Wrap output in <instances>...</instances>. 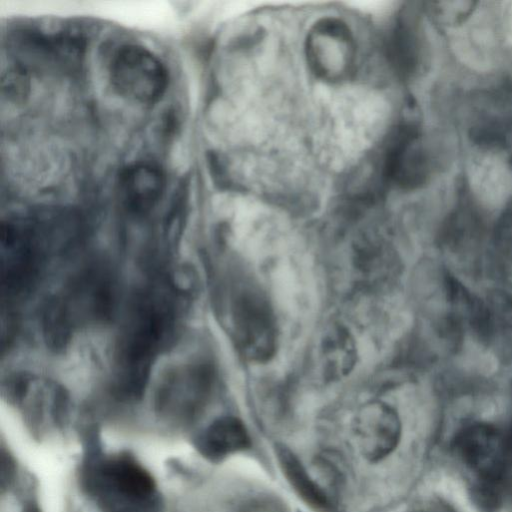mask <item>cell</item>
<instances>
[{"mask_svg": "<svg viewBox=\"0 0 512 512\" xmlns=\"http://www.w3.org/2000/svg\"><path fill=\"white\" fill-rule=\"evenodd\" d=\"M452 448L475 476L472 495L485 505H502L511 485L512 428L472 423L456 433Z\"/></svg>", "mask_w": 512, "mask_h": 512, "instance_id": "obj_1", "label": "cell"}, {"mask_svg": "<svg viewBox=\"0 0 512 512\" xmlns=\"http://www.w3.org/2000/svg\"><path fill=\"white\" fill-rule=\"evenodd\" d=\"M167 305L159 299L147 298L136 309L120 345L119 365L123 391L138 395L150 364L168 328Z\"/></svg>", "mask_w": 512, "mask_h": 512, "instance_id": "obj_2", "label": "cell"}, {"mask_svg": "<svg viewBox=\"0 0 512 512\" xmlns=\"http://www.w3.org/2000/svg\"><path fill=\"white\" fill-rule=\"evenodd\" d=\"M110 80L126 99L140 104L159 101L168 86V72L161 60L138 45L122 47L110 66Z\"/></svg>", "mask_w": 512, "mask_h": 512, "instance_id": "obj_3", "label": "cell"}, {"mask_svg": "<svg viewBox=\"0 0 512 512\" xmlns=\"http://www.w3.org/2000/svg\"><path fill=\"white\" fill-rule=\"evenodd\" d=\"M232 324L236 343L246 358L264 362L273 356L277 339L274 318L257 291L248 288L236 296Z\"/></svg>", "mask_w": 512, "mask_h": 512, "instance_id": "obj_4", "label": "cell"}, {"mask_svg": "<svg viewBox=\"0 0 512 512\" xmlns=\"http://www.w3.org/2000/svg\"><path fill=\"white\" fill-rule=\"evenodd\" d=\"M430 170V158L417 127L404 124L397 128L385 152L383 181L403 189H415L426 183Z\"/></svg>", "mask_w": 512, "mask_h": 512, "instance_id": "obj_5", "label": "cell"}, {"mask_svg": "<svg viewBox=\"0 0 512 512\" xmlns=\"http://www.w3.org/2000/svg\"><path fill=\"white\" fill-rule=\"evenodd\" d=\"M352 429L360 453L370 461L389 455L401 436V423L396 411L380 401L363 405L353 419Z\"/></svg>", "mask_w": 512, "mask_h": 512, "instance_id": "obj_6", "label": "cell"}, {"mask_svg": "<svg viewBox=\"0 0 512 512\" xmlns=\"http://www.w3.org/2000/svg\"><path fill=\"white\" fill-rule=\"evenodd\" d=\"M96 480L130 502L145 501L155 490L150 474L128 457H116L102 463L97 469Z\"/></svg>", "mask_w": 512, "mask_h": 512, "instance_id": "obj_7", "label": "cell"}, {"mask_svg": "<svg viewBox=\"0 0 512 512\" xmlns=\"http://www.w3.org/2000/svg\"><path fill=\"white\" fill-rule=\"evenodd\" d=\"M164 187L162 171L148 163L128 166L121 172L118 181L122 202L137 213L150 210L161 198Z\"/></svg>", "mask_w": 512, "mask_h": 512, "instance_id": "obj_8", "label": "cell"}, {"mask_svg": "<svg viewBox=\"0 0 512 512\" xmlns=\"http://www.w3.org/2000/svg\"><path fill=\"white\" fill-rule=\"evenodd\" d=\"M386 51L389 63L401 78H410L419 69L421 40L413 20L400 16L388 33Z\"/></svg>", "mask_w": 512, "mask_h": 512, "instance_id": "obj_9", "label": "cell"}, {"mask_svg": "<svg viewBox=\"0 0 512 512\" xmlns=\"http://www.w3.org/2000/svg\"><path fill=\"white\" fill-rule=\"evenodd\" d=\"M250 438L244 424L237 418L225 416L215 420L199 440V450L206 457L217 460L244 450Z\"/></svg>", "mask_w": 512, "mask_h": 512, "instance_id": "obj_10", "label": "cell"}, {"mask_svg": "<svg viewBox=\"0 0 512 512\" xmlns=\"http://www.w3.org/2000/svg\"><path fill=\"white\" fill-rule=\"evenodd\" d=\"M321 357L329 379L347 375L356 361V349L349 332L339 325L331 326L323 335Z\"/></svg>", "mask_w": 512, "mask_h": 512, "instance_id": "obj_11", "label": "cell"}, {"mask_svg": "<svg viewBox=\"0 0 512 512\" xmlns=\"http://www.w3.org/2000/svg\"><path fill=\"white\" fill-rule=\"evenodd\" d=\"M277 457L285 477L297 494L310 506L327 509L329 500L326 493L311 478L297 457L284 447L277 450Z\"/></svg>", "mask_w": 512, "mask_h": 512, "instance_id": "obj_12", "label": "cell"}, {"mask_svg": "<svg viewBox=\"0 0 512 512\" xmlns=\"http://www.w3.org/2000/svg\"><path fill=\"white\" fill-rule=\"evenodd\" d=\"M474 1H438L428 4V13L438 24L456 27L465 23L475 12Z\"/></svg>", "mask_w": 512, "mask_h": 512, "instance_id": "obj_13", "label": "cell"}, {"mask_svg": "<svg viewBox=\"0 0 512 512\" xmlns=\"http://www.w3.org/2000/svg\"><path fill=\"white\" fill-rule=\"evenodd\" d=\"M29 90L26 71L20 67L9 69L2 76V93L10 100L23 101Z\"/></svg>", "mask_w": 512, "mask_h": 512, "instance_id": "obj_14", "label": "cell"}, {"mask_svg": "<svg viewBox=\"0 0 512 512\" xmlns=\"http://www.w3.org/2000/svg\"><path fill=\"white\" fill-rule=\"evenodd\" d=\"M14 462L12 458L6 453L2 452L1 456V485L4 487L9 481H11L14 475Z\"/></svg>", "mask_w": 512, "mask_h": 512, "instance_id": "obj_15", "label": "cell"}, {"mask_svg": "<svg viewBox=\"0 0 512 512\" xmlns=\"http://www.w3.org/2000/svg\"><path fill=\"white\" fill-rule=\"evenodd\" d=\"M243 512H282L278 506L269 502H257L248 506Z\"/></svg>", "mask_w": 512, "mask_h": 512, "instance_id": "obj_16", "label": "cell"}, {"mask_svg": "<svg viewBox=\"0 0 512 512\" xmlns=\"http://www.w3.org/2000/svg\"><path fill=\"white\" fill-rule=\"evenodd\" d=\"M420 512H453V511L447 507H444V508L424 510V511H420Z\"/></svg>", "mask_w": 512, "mask_h": 512, "instance_id": "obj_17", "label": "cell"}, {"mask_svg": "<svg viewBox=\"0 0 512 512\" xmlns=\"http://www.w3.org/2000/svg\"><path fill=\"white\" fill-rule=\"evenodd\" d=\"M23 512H39V510L34 506H30L26 508Z\"/></svg>", "mask_w": 512, "mask_h": 512, "instance_id": "obj_18", "label": "cell"}]
</instances>
